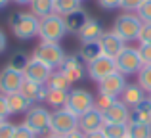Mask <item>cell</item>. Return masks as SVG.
Here are the masks:
<instances>
[{
	"instance_id": "obj_1",
	"label": "cell",
	"mask_w": 151,
	"mask_h": 138,
	"mask_svg": "<svg viewBox=\"0 0 151 138\" xmlns=\"http://www.w3.org/2000/svg\"><path fill=\"white\" fill-rule=\"evenodd\" d=\"M38 23L40 19L31 12H17L10 17V29L19 40H31L38 37Z\"/></svg>"
},
{
	"instance_id": "obj_2",
	"label": "cell",
	"mask_w": 151,
	"mask_h": 138,
	"mask_svg": "<svg viewBox=\"0 0 151 138\" xmlns=\"http://www.w3.org/2000/svg\"><path fill=\"white\" fill-rule=\"evenodd\" d=\"M142 19L138 17L136 14H130V12H124L121 14L113 23V33L117 37H121L124 42H132L138 40L140 37V31H142Z\"/></svg>"
},
{
	"instance_id": "obj_3",
	"label": "cell",
	"mask_w": 151,
	"mask_h": 138,
	"mask_svg": "<svg viewBox=\"0 0 151 138\" xmlns=\"http://www.w3.org/2000/svg\"><path fill=\"white\" fill-rule=\"evenodd\" d=\"M67 35L65 23H63V15L59 14H50L40 19L38 23V37L40 42H59Z\"/></svg>"
},
{
	"instance_id": "obj_4",
	"label": "cell",
	"mask_w": 151,
	"mask_h": 138,
	"mask_svg": "<svg viewBox=\"0 0 151 138\" xmlns=\"http://www.w3.org/2000/svg\"><path fill=\"white\" fill-rule=\"evenodd\" d=\"M50 119H52V111H48L44 105H31L25 113L23 125L29 127L35 134L40 138L50 132Z\"/></svg>"
},
{
	"instance_id": "obj_5",
	"label": "cell",
	"mask_w": 151,
	"mask_h": 138,
	"mask_svg": "<svg viewBox=\"0 0 151 138\" xmlns=\"http://www.w3.org/2000/svg\"><path fill=\"white\" fill-rule=\"evenodd\" d=\"M78 129V117L75 113H71L69 109L59 108L52 111V119H50V132L58 136H65L69 132Z\"/></svg>"
},
{
	"instance_id": "obj_6",
	"label": "cell",
	"mask_w": 151,
	"mask_h": 138,
	"mask_svg": "<svg viewBox=\"0 0 151 138\" xmlns=\"http://www.w3.org/2000/svg\"><path fill=\"white\" fill-rule=\"evenodd\" d=\"M65 56L67 54L63 52V48L59 46V42H40L33 52L35 60L46 64L52 69H59V65L63 64Z\"/></svg>"
},
{
	"instance_id": "obj_7",
	"label": "cell",
	"mask_w": 151,
	"mask_h": 138,
	"mask_svg": "<svg viewBox=\"0 0 151 138\" xmlns=\"http://www.w3.org/2000/svg\"><path fill=\"white\" fill-rule=\"evenodd\" d=\"M92 108H96V98H94L86 88L69 90V98H67L65 109H69V111L75 113L77 117H81V115H84L86 111H90Z\"/></svg>"
},
{
	"instance_id": "obj_8",
	"label": "cell",
	"mask_w": 151,
	"mask_h": 138,
	"mask_svg": "<svg viewBox=\"0 0 151 138\" xmlns=\"http://www.w3.org/2000/svg\"><path fill=\"white\" fill-rule=\"evenodd\" d=\"M117 64V71L126 75H138L140 69L144 67V61H142L140 54H138V48H132V46H126L124 50L121 52V56L115 60Z\"/></svg>"
},
{
	"instance_id": "obj_9",
	"label": "cell",
	"mask_w": 151,
	"mask_h": 138,
	"mask_svg": "<svg viewBox=\"0 0 151 138\" xmlns=\"http://www.w3.org/2000/svg\"><path fill=\"white\" fill-rule=\"evenodd\" d=\"M86 71H88V77L92 79V81L100 82L105 77H109L111 73L117 71V64H115V60H111V58H107V56L101 54L98 60H94L92 64L86 65Z\"/></svg>"
},
{
	"instance_id": "obj_10",
	"label": "cell",
	"mask_w": 151,
	"mask_h": 138,
	"mask_svg": "<svg viewBox=\"0 0 151 138\" xmlns=\"http://www.w3.org/2000/svg\"><path fill=\"white\" fill-rule=\"evenodd\" d=\"M25 81V75L17 69H12V67H4L0 71V94H14L19 92L21 88V82Z\"/></svg>"
},
{
	"instance_id": "obj_11",
	"label": "cell",
	"mask_w": 151,
	"mask_h": 138,
	"mask_svg": "<svg viewBox=\"0 0 151 138\" xmlns=\"http://www.w3.org/2000/svg\"><path fill=\"white\" fill-rule=\"evenodd\" d=\"M59 71H61V73L69 79V82L73 85V82L81 81V79L84 77L86 64L81 60V56H78V54H71V56H65L63 64L59 65Z\"/></svg>"
},
{
	"instance_id": "obj_12",
	"label": "cell",
	"mask_w": 151,
	"mask_h": 138,
	"mask_svg": "<svg viewBox=\"0 0 151 138\" xmlns=\"http://www.w3.org/2000/svg\"><path fill=\"white\" fill-rule=\"evenodd\" d=\"M128 85L126 82V77L119 71L111 73L109 77H105L103 81L98 82V92L100 94H105V96H113V98H119L124 90V86Z\"/></svg>"
},
{
	"instance_id": "obj_13",
	"label": "cell",
	"mask_w": 151,
	"mask_h": 138,
	"mask_svg": "<svg viewBox=\"0 0 151 138\" xmlns=\"http://www.w3.org/2000/svg\"><path fill=\"white\" fill-rule=\"evenodd\" d=\"M101 115H103V123L128 125L130 123V115H132V109H130L128 105H124L121 100H117L113 105H109L107 109H103Z\"/></svg>"
},
{
	"instance_id": "obj_14",
	"label": "cell",
	"mask_w": 151,
	"mask_h": 138,
	"mask_svg": "<svg viewBox=\"0 0 151 138\" xmlns=\"http://www.w3.org/2000/svg\"><path fill=\"white\" fill-rule=\"evenodd\" d=\"M98 42H100V46H101V54L107 56V58H111V60H117V58L121 56V52L128 46L121 37H117L113 31L103 33V37Z\"/></svg>"
},
{
	"instance_id": "obj_15",
	"label": "cell",
	"mask_w": 151,
	"mask_h": 138,
	"mask_svg": "<svg viewBox=\"0 0 151 138\" xmlns=\"http://www.w3.org/2000/svg\"><path fill=\"white\" fill-rule=\"evenodd\" d=\"M52 71L54 69L48 67L46 64L31 58L25 71H23V75H25V79H29V81H35V82H38V85H46L48 79H50V75H52Z\"/></svg>"
},
{
	"instance_id": "obj_16",
	"label": "cell",
	"mask_w": 151,
	"mask_h": 138,
	"mask_svg": "<svg viewBox=\"0 0 151 138\" xmlns=\"http://www.w3.org/2000/svg\"><path fill=\"white\" fill-rule=\"evenodd\" d=\"M145 94H147V92H145V90L142 88L138 82H130V85L124 86L122 94L119 96V100H121L124 105H128L130 109H134L136 105L144 104V102L147 100V96H145Z\"/></svg>"
},
{
	"instance_id": "obj_17",
	"label": "cell",
	"mask_w": 151,
	"mask_h": 138,
	"mask_svg": "<svg viewBox=\"0 0 151 138\" xmlns=\"http://www.w3.org/2000/svg\"><path fill=\"white\" fill-rule=\"evenodd\" d=\"M46 92H48V86L46 85H38V82L29 81V79H25V81L21 82V88H19V94H23L33 105L44 102L46 100Z\"/></svg>"
},
{
	"instance_id": "obj_18",
	"label": "cell",
	"mask_w": 151,
	"mask_h": 138,
	"mask_svg": "<svg viewBox=\"0 0 151 138\" xmlns=\"http://www.w3.org/2000/svg\"><path fill=\"white\" fill-rule=\"evenodd\" d=\"M103 127V115L98 108H92L90 111H86L84 115L78 117V129H81L84 134L88 132H94V131H100Z\"/></svg>"
},
{
	"instance_id": "obj_19",
	"label": "cell",
	"mask_w": 151,
	"mask_h": 138,
	"mask_svg": "<svg viewBox=\"0 0 151 138\" xmlns=\"http://www.w3.org/2000/svg\"><path fill=\"white\" fill-rule=\"evenodd\" d=\"M101 37H103V27H101V23L94 17H88V21L78 31L81 42H98Z\"/></svg>"
},
{
	"instance_id": "obj_20",
	"label": "cell",
	"mask_w": 151,
	"mask_h": 138,
	"mask_svg": "<svg viewBox=\"0 0 151 138\" xmlns=\"http://www.w3.org/2000/svg\"><path fill=\"white\" fill-rule=\"evenodd\" d=\"M86 21H88V14H86L82 8L63 15V23H65L67 33H73V35H78V31L82 29V25H84Z\"/></svg>"
},
{
	"instance_id": "obj_21",
	"label": "cell",
	"mask_w": 151,
	"mask_h": 138,
	"mask_svg": "<svg viewBox=\"0 0 151 138\" xmlns=\"http://www.w3.org/2000/svg\"><path fill=\"white\" fill-rule=\"evenodd\" d=\"M8 100V109H10V115H17V113H27V109L31 108V102L27 100L23 94L14 92V94H8L6 96Z\"/></svg>"
},
{
	"instance_id": "obj_22",
	"label": "cell",
	"mask_w": 151,
	"mask_h": 138,
	"mask_svg": "<svg viewBox=\"0 0 151 138\" xmlns=\"http://www.w3.org/2000/svg\"><path fill=\"white\" fill-rule=\"evenodd\" d=\"M78 56H81V60L84 61L86 65L92 64L94 60H98V58L101 56V46H100V42H82L81 50H78Z\"/></svg>"
},
{
	"instance_id": "obj_23",
	"label": "cell",
	"mask_w": 151,
	"mask_h": 138,
	"mask_svg": "<svg viewBox=\"0 0 151 138\" xmlns=\"http://www.w3.org/2000/svg\"><path fill=\"white\" fill-rule=\"evenodd\" d=\"M67 98H69V90H55V88H48L46 92V104L52 105L54 109H59V108H65L67 104Z\"/></svg>"
},
{
	"instance_id": "obj_24",
	"label": "cell",
	"mask_w": 151,
	"mask_h": 138,
	"mask_svg": "<svg viewBox=\"0 0 151 138\" xmlns=\"http://www.w3.org/2000/svg\"><path fill=\"white\" fill-rule=\"evenodd\" d=\"M126 138H151V125L130 121L126 125Z\"/></svg>"
},
{
	"instance_id": "obj_25",
	"label": "cell",
	"mask_w": 151,
	"mask_h": 138,
	"mask_svg": "<svg viewBox=\"0 0 151 138\" xmlns=\"http://www.w3.org/2000/svg\"><path fill=\"white\" fill-rule=\"evenodd\" d=\"M29 6H31V14L37 15L38 19L54 14V0H33Z\"/></svg>"
},
{
	"instance_id": "obj_26",
	"label": "cell",
	"mask_w": 151,
	"mask_h": 138,
	"mask_svg": "<svg viewBox=\"0 0 151 138\" xmlns=\"http://www.w3.org/2000/svg\"><path fill=\"white\" fill-rule=\"evenodd\" d=\"M130 121H136V123H149L151 125V104L147 100L132 109Z\"/></svg>"
},
{
	"instance_id": "obj_27",
	"label": "cell",
	"mask_w": 151,
	"mask_h": 138,
	"mask_svg": "<svg viewBox=\"0 0 151 138\" xmlns=\"http://www.w3.org/2000/svg\"><path fill=\"white\" fill-rule=\"evenodd\" d=\"M46 86H48V88H55V90H69L71 88V82H69V79H67L61 71L55 69V71H52V75H50L48 82H46Z\"/></svg>"
},
{
	"instance_id": "obj_28",
	"label": "cell",
	"mask_w": 151,
	"mask_h": 138,
	"mask_svg": "<svg viewBox=\"0 0 151 138\" xmlns=\"http://www.w3.org/2000/svg\"><path fill=\"white\" fill-rule=\"evenodd\" d=\"M81 2L82 0H54V14L67 15V14H71V12L78 10V8H81Z\"/></svg>"
},
{
	"instance_id": "obj_29",
	"label": "cell",
	"mask_w": 151,
	"mask_h": 138,
	"mask_svg": "<svg viewBox=\"0 0 151 138\" xmlns=\"http://www.w3.org/2000/svg\"><path fill=\"white\" fill-rule=\"evenodd\" d=\"M29 60L31 58L27 56L25 52H21V50H17V52H14L12 54V58H10V61H8V67H12V69H17V71H25L27 67V64H29Z\"/></svg>"
},
{
	"instance_id": "obj_30",
	"label": "cell",
	"mask_w": 151,
	"mask_h": 138,
	"mask_svg": "<svg viewBox=\"0 0 151 138\" xmlns=\"http://www.w3.org/2000/svg\"><path fill=\"white\" fill-rule=\"evenodd\" d=\"M105 138H126V125H115V123H103L101 127Z\"/></svg>"
},
{
	"instance_id": "obj_31",
	"label": "cell",
	"mask_w": 151,
	"mask_h": 138,
	"mask_svg": "<svg viewBox=\"0 0 151 138\" xmlns=\"http://www.w3.org/2000/svg\"><path fill=\"white\" fill-rule=\"evenodd\" d=\"M138 85L145 90V92H151V65H144L138 73Z\"/></svg>"
},
{
	"instance_id": "obj_32",
	"label": "cell",
	"mask_w": 151,
	"mask_h": 138,
	"mask_svg": "<svg viewBox=\"0 0 151 138\" xmlns=\"http://www.w3.org/2000/svg\"><path fill=\"white\" fill-rule=\"evenodd\" d=\"M136 15L142 19V23H151V0H145L136 12Z\"/></svg>"
},
{
	"instance_id": "obj_33",
	"label": "cell",
	"mask_w": 151,
	"mask_h": 138,
	"mask_svg": "<svg viewBox=\"0 0 151 138\" xmlns=\"http://www.w3.org/2000/svg\"><path fill=\"white\" fill-rule=\"evenodd\" d=\"M117 100H119V98L105 96V94H98V98H96V108L100 109V111H103V109H107L109 105H113Z\"/></svg>"
},
{
	"instance_id": "obj_34",
	"label": "cell",
	"mask_w": 151,
	"mask_h": 138,
	"mask_svg": "<svg viewBox=\"0 0 151 138\" xmlns=\"http://www.w3.org/2000/svg\"><path fill=\"white\" fill-rule=\"evenodd\" d=\"M144 2L145 0H121V10L130 12V14H136Z\"/></svg>"
},
{
	"instance_id": "obj_35",
	"label": "cell",
	"mask_w": 151,
	"mask_h": 138,
	"mask_svg": "<svg viewBox=\"0 0 151 138\" xmlns=\"http://www.w3.org/2000/svg\"><path fill=\"white\" fill-rule=\"evenodd\" d=\"M14 138H38L35 134L33 131H31L29 127H25V125H15V131H14Z\"/></svg>"
},
{
	"instance_id": "obj_36",
	"label": "cell",
	"mask_w": 151,
	"mask_h": 138,
	"mask_svg": "<svg viewBox=\"0 0 151 138\" xmlns=\"http://www.w3.org/2000/svg\"><path fill=\"white\" fill-rule=\"evenodd\" d=\"M138 42H140V44H151V23H144V25H142Z\"/></svg>"
},
{
	"instance_id": "obj_37",
	"label": "cell",
	"mask_w": 151,
	"mask_h": 138,
	"mask_svg": "<svg viewBox=\"0 0 151 138\" xmlns=\"http://www.w3.org/2000/svg\"><path fill=\"white\" fill-rule=\"evenodd\" d=\"M138 54H140L144 65H151V44H140L138 46Z\"/></svg>"
},
{
	"instance_id": "obj_38",
	"label": "cell",
	"mask_w": 151,
	"mask_h": 138,
	"mask_svg": "<svg viewBox=\"0 0 151 138\" xmlns=\"http://www.w3.org/2000/svg\"><path fill=\"white\" fill-rule=\"evenodd\" d=\"M14 131H15V125L4 121L0 125V138H14Z\"/></svg>"
},
{
	"instance_id": "obj_39",
	"label": "cell",
	"mask_w": 151,
	"mask_h": 138,
	"mask_svg": "<svg viewBox=\"0 0 151 138\" xmlns=\"http://www.w3.org/2000/svg\"><path fill=\"white\" fill-rule=\"evenodd\" d=\"M98 4L103 10H117V8H121V0H98Z\"/></svg>"
},
{
	"instance_id": "obj_40",
	"label": "cell",
	"mask_w": 151,
	"mask_h": 138,
	"mask_svg": "<svg viewBox=\"0 0 151 138\" xmlns=\"http://www.w3.org/2000/svg\"><path fill=\"white\" fill-rule=\"evenodd\" d=\"M10 115V109H8V100H6V94H0V117H6Z\"/></svg>"
},
{
	"instance_id": "obj_41",
	"label": "cell",
	"mask_w": 151,
	"mask_h": 138,
	"mask_svg": "<svg viewBox=\"0 0 151 138\" xmlns=\"http://www.w3.org/2000/svg\"><path fill=\"white\" fill-rule=\"evenodd\" d=\"M6 48H8V37H6V33L0 29V54L6 52Z\"/></svg>"
},
{
	"instance_id": "obj_42",
	"label": "cell",
	"mask_w": 151,
	"mask_h": 138,
	"mask_svg": "<svg viewBox=\"0 0 151 138\" xmlns=\"http://www.w3.org/2000/svg\"><path fill=\"white\" fill-rule=\"evenodd\" d=\"M63 138H86V134L81 131V129H77V131H73V132H69V134H65Z\"/></svg>"
},
{
	"instance_id": "obj_43",
	"label": "cell",
	"mask_w": 151,
	"mask_h": 138,
	"mask_svg": "<svg viewBox=\"0 0 151 138\" xmlns=\"http://www.w3.org/2000/svg\"><path fill=\"white\" fill-rule=\"evenodd\" d=\"M86 138H105V134H103V131L100 129V131H94V132H88L86 134Z\"/></svg>"
},
{
	"instance_id": "obj_44",
	"label": "cell",
	"mask_w": 151,
	"mask_h": 138,
	"mask_svg": "<svg viewBox=\"0 0 151 138\" xmlns=\"http://www.w3.org/2000/svg\"><path fill=\"white\" fill-rule=\"evenodd\" d=\"M15 4H23V6H25V4H31L33 2V0H14Z\"/></svg>"
},
{
	"instance_id": "obj_45",
	"label": "cell",
	"mask_w": 151,
	"mask_h": 138,
	"mask_svg": "<svg viewBox=\"0 0 151 138\" xmlns=\"http://www.w3.org/2000/svg\"><path fill=\"white\" fill-rule=\"evenodd\" d=\"M40 138H63V136H58V134H52V132H48V134L40 136Z\"/></svg>"
},
{
	"instance_id": "obj_46",
	"label": "cell",
	"mask_w": 151,
	"mask_h": 138,
	"mask_svg": "<svg viewBox=\"0 0 151 138\" xmlns=\"http://www.w3.org/2000/svg\"><path fill=\"white\" fill-rule=\"evenodd\" d=\"M8 4H10V0H0V10H2V8H6Z\"/></svg>"
},
{
	"instance_id": "obj_47",
	"label": "cell",
	"mask_w": 151,
	"mask_h": 138,
	"mask_svg": "<svg viewBox=\"0 0 151 138\" xmlns=\"http://www.w3.org/2000/svg\"><path fill=\"white\" fill-rule=\"evenodd\" d=\"M147 102H149V104H151V92H149V96H147Z\"/></svg>"
},
{
	"instance_id": "obj_48",
	"label": "cell",
	"mask_w": 151,
	"mask_h": 138,
	"mask_svg": "<svg viewBox=\"0 0 151 138\" xmlns=\"http://www.w3.org/2000/svg\"><path fill=\"white\" fill-rule=\"evenodd\" d=\"M4 121H6V119H4V117H0V125H2V123H4Z\"/></svg>"
}]
</instances>
